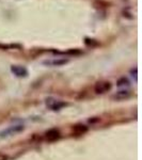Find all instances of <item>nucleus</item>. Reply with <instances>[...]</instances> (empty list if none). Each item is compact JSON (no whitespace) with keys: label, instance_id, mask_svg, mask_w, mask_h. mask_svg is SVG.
I'll list each match as a JSON object with an SVG mask.
<instances>
[{"label":"nucleus","instance_id":"obj_11","mask_svg":"<svg viewBox=\"0 0 142 160\" xmlns=\"http://www.w3.org/2000/svg\"><path fill=\"white\" fill-rule=\"evenodd\" d=\"M0 160H8V157L4 154L0 153Z\"/></svg>","mask_w":142,"mask_h":160},{"label":"nucleus","instance_id":"obj_8","mask_svg":"<svg viewBox=\"0 0 142 160\" xmlns=\"http://www.w3.org/2000/svg\"><path fill=\"white\" fill-rule=\"evenodd\" d=\"M63 106H65L64 102H57V100H53V104L50 105L49 107L51 108V110H59L60 108H62Z\"/></svg>","mask_w":142,"mask_h":160},{"label":"nucleus","instance_id":"obj_5","mask_svg":"<svg viewBox=\"0 0 142 160\" xmlns=\"http://www.w3.org/2000/svg\"><path fill=\"white\" fill-rule=\"evenodd\" d=\"M68 59L59 58V59H53V60H47L44 62V64H45V65H49V66H61V65H63V64L68 63Z\"/></svg>","mask_w":142,"mask_h":160},{"label":"nucleus","instance_id":"obj_7","mask_svg":"<svg viewBox=\"0 0 142 160\" xmlns=\"http://www.w3.org/2000/svg\"><path fill=\"white\" fill-rule=\"evenodd\" d=\"M72 130H73V132L75 133V135L80 136V135H84V132H87L88 127L86 125H84V124H77V125L74 126Z\"/></svg>","mask_w":142,"mask_h":160},{"label":"nucleus","instance_id":"obj_10","mask_svg":"<svg viewBox=\"0 0 142 160\" xmlns=\"http://www.w3.org/2000/svg\"><path fill=\"white\" fill-rule=\"evenodd\" d=\"M96 44L97 45V42H94V40H90V38H86V44H88V45H92V44Z\"/></svg>","mask_w":142,"mask_h":160},{"label":"nucleus","instance_id":"obj_3","mask_svg":"<svg viewBox=\"0 0 142 160\" xmlns=\"http://www.w3.org/2000/svg\"><path fill=\"white\" fill-rule=\"evenodd\" d=\"M12 73L17 77H26L28 75V71L23 66L19 65H13L11 68Z\"/></svg>","mask_w":142,"mask_h":160},{"label":"nucleus","instance_id":"obj_9","mask_svg":"<svg viewBox=\"0 0 142 160\" xmlns=\"http://www.w3.org/2000/svg\"><path fill=\"white\" fill-rule=\"evenodd\" d=\"M118 86L119 87H121V86H129V81H128L125 77H123V78H121L118 81Z\"/></svg>","mask_w":142,"mask_h":160},{"label":"nucleus","instance_id":"obj_6","mask_svg":"<svg viewBox=\"0 0 142 160\" xmlns=\"http://www.w3.org/2000/svg\"><path fill=\"white\" fill-rule=\"evenodd\" d=\"M129 96H130L129 90H121V91L117 92L114 95H113L112 98L115 100H124V99L128 98Z\"/></svg>","mask_w":142,"mask_h":160},{"label":"nucleus","instance_id":"obj_4","mask_svg":"<svg viewBox=\"0 0 142 160\" xmlns=\"http://www.w3.org/2000/svg\"><path fill=\"white\" fill-rule=\"evenodd\" d=\"M45 138L47 141H56L60 138V132H59L58 129H50L48 130L47 132L45 133Z\"/></svg>","mask_w":142,"mask_h":160},{"label":"nucleus","instance_id":"obj_2","mask_svg":"<svg viewBox=\"0 0 142 160\" xmlns=\"http://www.w3.org/2000/svg\"><path fill=\"white\" fill-rule=\"evenodd\" d=\"M22 130H24V126L23 125H14V126H10L9 128L4 129L3 131L0 132V137H8V136H12L15 135L17 132H20Z\"/></svg>","mask_w":142,"mask_h":160},{"label":"nucleus","instance_id":"obj_1","mask_svg":"<svg viewBox=\"0 0 142 160\" xmlns=\"http://www.w3.org/2000/svg\"><path fill=\"white\" fill-rule=\"evenodd\" d=\"M111 89V83L109 81H99L95 83L94 87V91L97 94H103V93H106L108 91H110Z\"/></svg>","mask_w":142,"mask_h":160}]
</instances>
